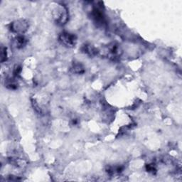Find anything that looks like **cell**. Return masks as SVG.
<instances>
[{"mask_svg":"<svg viewBox=\"0 0 182 182\" xmlns=\"http://www.w3.org/2000/svg\"><path fill=\"white\" fill-rule=\"evenodd\" d=\"M59 41L66 46L73 47L76 44L77 38L75 35L72 34V33L63 32V33H61L60 36H59Z\"/></svg>","mask_w":182,"mask_h":182,"instance_id":"1","label":"cell"},{"mask_svg":"<svg viewBox=\"0 0 182 182\" xmlns=\"http://www.w3.org/2000/svg\"><path fill=\"white\" fill-rule=\"evenodd\" d=\"M54 19L59 24H65L68 19L67 10L63 6L57 8L54 12Z\"/></svg>","mask_w":182,"mask_h":182,"instance_id":"2","label":"cell"},{"mask_svg":"<svg viewBox=\"0 0 182 182\" xmlns=\"http://www.w3.org/2000/svg\"><path fill=\"white\" fill-rule=\"evenodd\" d=\"M28 28V24L24 20H19L13 22L11 24V30L17 33H24Z\"/></svg>","mask_w":182,"mask_h":182,"instance_id":"3","label":"cell"},{"mask_svg":"<svg viewBox=\"0 0 182 182\" xmlns=\"http://www.w3.org/2000/svg\"><path fill=\"white\" fill-rule=\"evenodd\" d=\"M72 72L74 73H78V74H81L83 73H84L85 70L84 68L83 67V66L80 63H75L73 64V67L71 68Z\"/></svg>","mask_w":182,"mask_h":182,"instance_id":"4","label":"cell"},{"mask_svg":"<svg viewBox=\"0 0 182 182\" xmlns=\"http://www.w3.org/2000/svg\"><path fill=\"white\" fill-rule=\"evenodd\" d=\"M26 38L24 36H19L16 38L15 43L17 48L23 47L26 44Z\"/></svg>","mask_w":182,"mask_h":182,"instance_id":"5","label":"cell"},{"mask_svg":"<svg viewBox=\"0 0 182 182\" xmlns=\"http://www.w3.org/2000/svg\"><path fill=\"white\" fill-rule=\"evenodd\" d=\"M85 51L86 54H88L90 56H95V55L97 54L98 51L96 50V48H94L93 46H91V45H88V46H85Z\"/></svg>","mask_w":182,"mask_h":182,"instance_id":"6","label":"cell"},{"mask_svg":"<svg viewBox=\"0 0 182 182\" xmlns=\"http://www.w3.org/2000/svg\"><path fill=\"white\" fill-rule=\"evenodd\" d=\"M1 62H4L6 59V48H1Z\"/></svg>","mask_w":182,"mask_h":182,"instance_id":"7","label":"cell"},{"mask_svg":"<svg viewBox=\"0 0 182 182\" xmlns=\"http://www.w3.org/2000/svg\"><path fill=\"white\" fill-rule=\"evenodd\" d=\"M146 169H147L148 172H154V171H156L155 169V167L153 164H149V165L146 167Z\"/></svg>","mask_w":182,"mask_h":182,"instance_id":"8","label":"cell"}]
</instances>
